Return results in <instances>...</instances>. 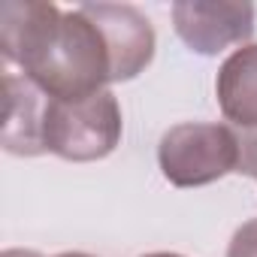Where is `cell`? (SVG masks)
Here are the masks:
<instances>
[{"label":"cell","instance_id":"cell-1","mask_svg":"<svg viewBox=\"0 0 257 257\" xmlns=\"http://www.w3.org/2000/svg\"><path fill=\"white\" fill-rule=\"evenodd\" d=\"M0 52L49 100H85L112 85V61L94 19L76 7L7 0L0 7Z\"/></svg>","mask_w":257,"mask_h":257},{"label":"cell","instance_id":"cell-2","mask_svg":"<svg viewBox=\"0 0 257 257\" xmlns=\"http://www.w3.org/2000/svg\"><path fill=\"white\" fill-rule=\"evenodd\" d=\"M158 167L176 188H203L230 173L257 176V137L230 124L182 121L161 137Z\"/></svg>","mask_w":257,"mask_h":257},{"label":"cell","instance_id":"cell-3","mask_svg":"<svg viewBox=\"0 0 257 257\" xmlns=\"http://www.w3.org/2000/svg\"><path fill=\"white\" fill-rule=\"evenodd\" d=\"M121 131V106L112 91H100L85 100H49L43 118V149L73 164H91L118 149Z\"/></svg>","mask_w":257,"mask_h":257},{"label":"cell","instance_id":"cell-4","mask_svg":"<svg viewBox=\"0 0 257 257\" xmlns=\"http://www.w3.org/2000/svg\"><path fill=\"white\" fill-rule=\"evenodd\" d=\"M257 10L251 4H200L182 0L173 4V25L179 40L197 55H221L230 46H248L254 34Z\"/></svg>","mask_w":257,"mask_h":257},{"label":"cell","instance_id":"cell-5","mask_svg":"<svg viewBox=\"0 0 257 257\" xmlns=\"http://www.w3.org/2000/svg\"><path fill=\"white\" fill-rule=\"evenodd\" d=\"M82 10L94 19L106 40L112 82H131L152 64L158 40L146 13L131 4H82Z\"/></svg>","mask_w":257,"mask_h":257},{"label":"cell","instance_id":"cell-6","mask_svg":"<svg viewBox=\"0 0 257 257\" xmlns=\"http://www.w3.org/2000/svg\"><path fill=\"white\" fill-rule=\"evenodd\" d=\"M7 88V118H4V149L19 158L43 155V118L49 97L22 73H4Z\"/></svg>","mask_w":257,"mask_h":257},{"label":"cell","instance_id":"cell-7","mask_svg":"<svg viewBox=\"0 0 257 257\" xmlns=\"http://www.w3.org/2000/svg\"><path fill=\"white\" fill-rule=\"evenodd\" d=\"M215 97L230 127L257 137V43L236 49L218 70Z\"/></svg>","mask_w":257,"mask_h":257},{"label":"cell","instance_id":"cell-8","mask_svg":"<svg viewBox=\"0 0 257 257\" xmlns=\"http://www.w3.org/2000/svg\"><path fill=\"white\" fill-rule=\"evenodd\" d=\"M227 257H257V218L245 221L233 233L230 248H227Z\"/></svg>","mask_w":257,"mask_h":257},{"label":"cell","instance_id":"cell-9","mask_svg":"<svg viewBox=\"0 0 257 257\" xmlns=\"http://www.w3.org/2000/svg\"><path fill=\"white\" fill-rule=\"evenodd\" d=\"M4 257H43V254H37V251H22V248H10V251H4Z\"/></svg>","mask_w":257,"mask_h":257},{"label":"cell","instance_id":"cell-10","mask_svg":"<svg viewBox=\"0 0 257 257\" xmlns=\"http://www.w3.org/2000/svg\"><path fill=\"white\" fill-rule=\"evenodd\" d=\"M143 257H182V254H173V251H152V254H143Z\"/></svg>","mask_w":257,"mask_h":257},{"label":"cell","instance_id":"cell-11","mask_svg":"<svg viewBox=\"0 0 257 257\" xmlns=\"http://www.w3.org/2000/svg\"><path fill=\"white\" fill-rule=\"evenodd\" d=\"M55 257H94V254H85V251H64V254H55Z\"/></svg>","mask_w":257,"mask_h":257}]
</instances>
